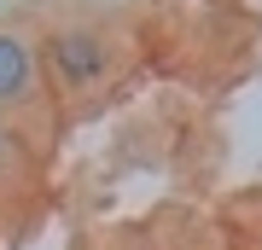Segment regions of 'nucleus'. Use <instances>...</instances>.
Masks as SVG:
<instances>
[{
    "instance_id": "obj_1",
    "label": "nucleus",
    "mask_w": 262,
    "mask_h": 250,
    "mask_svg": "<svg viewBox=\"0 0 262 250\" xmlns=\"http://www.w3.org/2000/svg\"><path fill=\"white\" fill-rule=\"evenodd\" d=\"M41 64H47V87L88 99V93L111 87L122 64H128V29L117 12L99 6H64L53 24H41Z\"/></svg>"
},
{
    "instance_id": "obj_2",
    "label": "nucleus",
    "mask_w": 262,
    "mask_h": 250,
    "mask_svg": "<svg viewBox=\"0 0 262 250\" xmlns=\"http://www.w3.org/2000/svg\"><path fill=\"white\" fill-rule=\"evenodd\" d=\"M47 105L53 87L41 64V29L18 12H0V122H12L24 140H41Z\"/></svg>"
},
{
    "instance_id": "obj_3",
    "label": "nucleus",
    "mask_w": 262,
    "mask_h": 250,
    "mask_svg": "<svg viewBox=\"0 0 262 250\" xmlns=\"http://www.w3.org/2000/svg\"><path fill=\"white\" fill-rule=\"evenodd\" d=\"M24 169H29V140L12 122H0V180H18Z\"/></svg>"
},
{
    "instance_id": "obj_4",
    "label": "nucleus",
    "mask_w": 262,
    "mask_h": 250,
    "mask_svg": "<svg viewBox=\"0 0 262 250\" xmlns=\"http://www.w3.org/2000/svg\"><path fill=\"white\" fill-rule=\"evenodd\" d=\"M140 250H169V244H140Z\"/></svg>"
}]
</instances>
